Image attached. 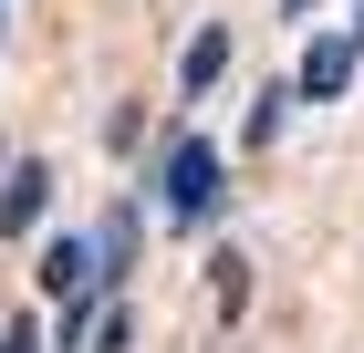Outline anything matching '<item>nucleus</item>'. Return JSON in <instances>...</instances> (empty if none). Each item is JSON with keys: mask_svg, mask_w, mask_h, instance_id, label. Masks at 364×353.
I'll return each mask as SVG.
<instances>
[{"mask_svg": "<svg viewBox=\"0 0 364 353\" xmlns=\"http://www.w3.org/2000/svg\"><path fill=\"white\" fill-rule=\"evenodd\" d=\"M146 197L177 218V229H198V218H219V197H229V166H219V146H198V136H167L156 146V166H146Z\"/></svg>", "mask_w": 364, "mask_h": 353, "instance_id": "nucleus-1", "label": "nucleus"}, {"mask_svg": "<svg viewBox=\"0 0 364 353\" xmlns=\"http://www.w3.org/2000/svg\"><path fill=\"white\" fill-rule=\"evenodd\" d=\"M354 31H323V42H312L302 53V83H291V94H312V104H343V94H354Z\"/></svg>", "mask_w": 364, "mask_h": 353, "instance_id": "nucleus-2", "label": "nucleus"}, {"mask_svg": "<svg viewBox=\"0 0 364 353\" xmlns=\"http://www.w3.org/2000/svg\"><path fill=\"white\" fill-rule=\"evenodd\" d=\"M42 208H53V166H42V156H21V166H11V177H0V229L21 239V229H31V218H42Z\"/></svg>", "mask_w": 364, "mask_h": 353, "instance_id": "nucleus-3", "label": "nucleus"}, {"mask_svg": "<svg viewBox=\"0 0 364 353\" xmlns=\"http://www.w3.org/2000/svg\"><path fill=\"white\" fill-rule=\"evenodd\" d=\"M219 73H229V31L208 21V31H188V53H177V104H198V94H219Z\"/></svg>", "mask_w": 364, "mask_h": 353, "instance_id": "nucleus-4", "label": "nucleus"}, {"mask_svg": "<svg viewBox=\"0 0 364 353\" xmlns=\"http://www.w3.org/2000/svg\"><path fill=\"white\" fill-rule=\"evenodd\" d=\"M136 239H146V208H105V229H94V271H105V291L136 271Z\"/></svg>", "mask_w": 364, "mask_h": 353, "instance_id": "nucleus-5", "label": "nucleus"}, {"mask_svg": "<svg viewBox=\"0 0 364 353\" xmlns=\"http://www.w3.org/2000/svg\"><path fill=\"white\" fill-rule=\"evenodd\" d=\"M42 291H53V301H73V291H105L94 249H84V239H42Z\"/></svg>", "mask_w": 364, "mask_h": 353, "instance_id": "nucleus-6", "label": "nucleus"}, {"mask_svg": "<svg viewBox=\"0 0 364 353\" xmlns=\"http://www.w3.org/2000/svg\"><path fill=\"white\" fill-rule=\"evenodd\" d=\"M281 104H291L281 83H260V94H250V146H260V136H271V125H281Z\"/></svg>", "mask_w": 364, "mask_h": 353, "instance_id": "nucleus-7", "label": "nucleus"}, {"mask_svg": "<svg viewBox=\"0 0 364 353\" xmlns=\"http://www.w3.org/2000/svg\"><path fill=\"white\" fill-rule=\"evenodd\" d=\"M94 353H136V322H125V312H105V322H94Z\"/></svg>", "mask_w": 364, "mask_h": 353, "instance_id": "nucleus-8", "label": "nucleus"}, {"mask_svg": "<svg viewBox=\"0 0 364 353\" xmlns=\"http://www.w3.org/2000/svg\"><path fill=\"white\" fill-rule=\"evenodd\" d=\"M0 353H42V343H31V322H0Z\"/></svg>", "mask_w": 364, "mask_h": 353, "instance_id": "nucleus-9", "label": "nucleus"}, {"mask_svg": "<svg viewBox=\"0 0 364 353\" xmlns=\"http://www.w3.org/2000/svg\"><path fill=\"white\" fill-rule=\"evenodd\" d=\"M281 11H291V21H312V11H323V0H281Z\"/></svg>", "mask_w": 364, "mask_h": 353, "instance_id": "nucleus-10", "label": "nucleus"}, {"mask_svg": "<svg viewBox=\"0 0 364 353\" xmlns=\"http://www.w3.org/2000/svg\"><path fill=\"white\" fill-rule=\"evenodd\" d=\"M354 42H364V0H354Z\"/></svg>", "mask_w": 364, "mask_h": 353, "instance_id": "nucleus-11", "label": "nucleus"}, {"mask_svg": "<svg viewBox=\"0 0 364 353\" xmlns=\"http://www.w3.org/2000/svg\"><path fill=\"white\" fill-rule=\"evenodd\" d=\"M0 11H11V0H0Z\"/></svg>", "mask_w": 364, "mask_h": 353, "instance_id": "nucleus-12", "label": "nucleus"}]
</instances>
